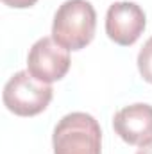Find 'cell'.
I'll list each match as a JSON object with an SVG mask.
<instances>
[{
  "label": "cell",
  "instance_id": "6da1fadb",
  "mask_svg": "<svg viewBox=\"0 0 152 154\" xmlns=\"http://www.w3.org/2000/svg\"><path fill=\"white\" fill-rule=\"evenodd\" d=\"M97 13L88 0H66L54 14L52 38L68 50H81L91 43Z\"/></svg>",
  "mask_w": 152,
  "mask_h": 154
},
{
  "label": "cell",
  "instance_id": "7a4b0ae2",
  "mask_svg": "<svg viewBox=\"0 0 152 154\" xmlns=\"http://www.w3.org/2000/svg\"><path fill=\"white\" fill-rule=\"evenodd\" d=\"M54 154H102V131L88 113H68L56 125Z\"/></svg>",
  "mask_w": 152,
  "mask_h": 154
},
{
  "label": "cell",
  "instance_id": "3957f363",
  "mask_svg": "<svg viewBox=\"0 0 152 154\" xmlns=\"http://www.w3.org/2000/svg\"><path fill=\"white\" fill-rule=\"evenodd\" d=\"M52 95V86L38 81L29 70L16 72L4 86V104L18 116L39 115L50 104Z\"/></svg>",
  "mask_w": 152,
  "mask_h": 154
},
{
  "label": "cell",
  "instance_id": "277c9868",
  "mask_svg": "<svg viewBox=\"0 0 152 154\" xmlns=\"http://www.w3.org/2000/svg\"><path fill=\"white\" fill-rule=\"evenodd\" d=\"M70 54L68 48L61 47L54 38L38 39L29 50L27 68L41 82L61 81L70 70Z\"/></svg>",
  "mask_w": 152,
  "mask_h": 154
},
{
  "label": "cell",
  "instance_id": "5b68a950",
  "mask_svg": "<svg viewBox=\"0 0 152 154\" xmlns=\"http://www.w3.org/2000/svg\"><path fill=\"white\" fill-rule=\"evenodd\" d=\"M147 16L134 2H114L106 14V34L116 45L129 47L143 34Z\"/></svg>",
  "mask_w": 152,
  "mask_h": 154
},
{
  "label": "cell",
  "instance_id": "8992f818",
  "mask_svg": "<svg viewBox=\"0 0 152 154\" xmlns=\"http://www.w3.org/2000/svg\"><path fill=\"white\" fill-rule=\"evenodd\" d=\"M114 133L129 145H147L152 142V106L131 104L122 108L113 118Z\"/></svg>",
  "mask_w": 152,
  "mask_h": 154
},
{
  "label": "cell",
  "instance_id": "52a82bcc",
  "mask_svg": "<svg viewBox=\"0 0 152 154\" xmlns=\"http://www.w3.org/2000/svg\"><path fill=\"white\" fill-rule=\"evenodd\" d=\"M138 70L141 77L152 84V36L145 41L138 54Z\"/></svg>",
  "mask_w": 152,
  "mask_h": 154
},
{
  "label": "cell",
  "instance_id": "ba28073f",
  "mask_svg": "<svg viewBox=\"0 0 152 154\" xmlns=\"http://www.w3.org/2000/svg\"><path fill=\"white\" fill-rule=\"evenodd\" d=\"M2 2L14 9H27V7H32L38 0H2Z\"/></svg>",
  "mask_w": 152,
  "mask_h": 154
},
{
  "label": "cell",
  "instance_id": "9c48e42d",
  "mask_svg": "<svg viewBox=\"0 0 152 154\" xmlns=\"http://www.w3.org/2000/svg\"><path fill=\"white\" fill-rule=\"evenodd\" d=\"M136 154H152V142L147 145H141V149H138Z\"/></svg>",
  "mask_w": 152,
  "mask_h": 154
}]
</instances>
